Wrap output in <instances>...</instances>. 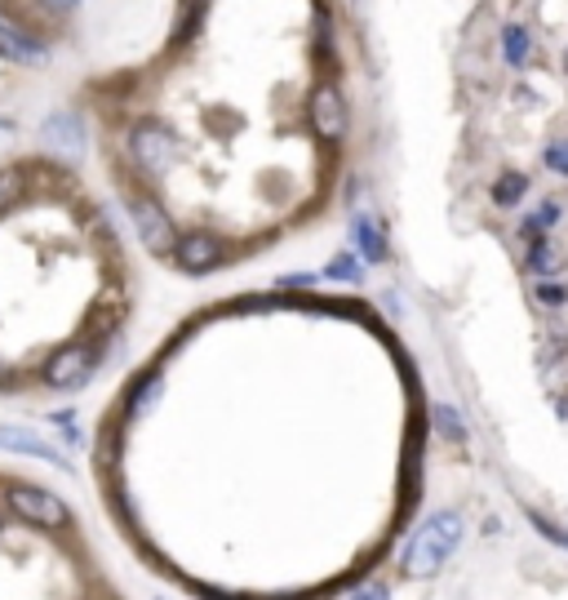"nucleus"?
I'll use <instances>...</instances> for the list:
<instances>
[{"label":"nucleus","instance_id":"f257e3e1","mask_svg":"<svg viewBox=\"0 0 568 600\" xmlns=\"http://www.w3.org/2000/svg\"><path fill=\"white\" fill-rule=\"evenodd\" d=\"M462 534H466V521L457 512H436L417 525V534L409 538L404 547V574L409 578H431L444 570V561L462 547Z\"/></svg>","mask_w":568,"mask_h":600},{"label":"nucleus","instance_id":"f03ea898","mask_svg":"<svg viewBox=\"0 0 568 600\" xmlns=\"http://www.w3.org/2000/svg\"><path fill=\"white\" fill-rule=\"evenodd\" d=\"M10 507L14 516H23L27 525H40V529H63L72 516H67V502L50 489H31V485H14L10 489Z\"/></svg>","mask_w":568,"mask_h":600},{"label":"nucleus","instance_id":"7ed1b4c3","mask_svg":"<svg viewBox=\"0 0 568 600\" xmlns=\"http://www.w3.org/2000/svg\"><path fill=\"white\" fill-rule=\"evenodd\" d=\"M129 214H133V232H138V241L147 245L152 254H173V250H178L173 222H169V214H165L152 196H133V201H129Z\"/></svg>","mask_w":568,"mask_h":600},{"label":"nucleus","instance_id":"20e7f679","mask_svg":"<svg viewBox=\"0 0 568 600\" xmlns=\"http://www.w3.org/2000/svg\"><path fill=\"white\" fill-rule=\"evenodd\" d=\"M93 369H99V352L93 347H63L59 356H50V365H44V383L67 392V387L89 383Z\"/></svg>","mask_w":568,"mask_h":600},{"label":"nucleus","instance_id":"39448f33","mask_svg":"<svg viewBox=\"0 0 568 600\" xmlns=\"http://www.w3.org/2000/svg\"><path fill=\"white\" fill-rule=\"evenodd\" d=\"M311 125L324 143H343L347 138V103L338 94V85H315L311 94Z\"/></svg>","mask_w":568,"mask_h":600},{"label":"nucleus","instance_id":"423d86ee","mask_svg":"<svg viewBox=\"0 0 568 600\" xmlns=\"http://www.w3.org/2000/svg\"><path fill=\"white\" fill-rule=\"evenodd\" d=\"M133 156L147 174H165L178 161V143H173V133L160 129V125H138L133 129Z\"/></svg>","mask_w":568,"mask_h":600},{"label":"nucleus","instance_id":"0eeeda50","mask_svg":"<svg viewBox=\"0 0 568 600\" xmlns=\"http://www.w3.org/2000/svg\"><path fill=\"white\" fill-rule=\"evenodd\" d=\"M178 267L182 271H192V276H205L214 263H218V241L209 232H192V237H182L178 250H173Z\"/></svg>","mask_w":568,"mask_h":600},{"label":"nucleus","instance_id":"6e6552de","mask_svg":"<svg viewBox=\"0 0 568 600\" xmlns=\"http://www.w3.org/2000/svg\"><path fill=\"white\" fill-rule=\"evenodd\" d=\"M0 449H18V454H31V458H44V463H54V468H67V458L27 427H0Z\"/></svg>","mask_w":568,"mask_h":600},{"label":"nucleus","instance_id":"1a4fd4ad","mask_svg":"<svg viewBox=\"0 0 568 600\" xmlns=\"http://www.w3.org/2000/svg\"><path fill=\"white\" fill-rule=\"evenodd\" d=\"M351 241H356L364 263H387V237H383V227L373 222V214H356L351 218Z\"/></svg>","mask_w":568,"mask_h":600},{"label":"nucleus","instance_id":"9d476101","mask_svg":"<svg viewBox=\"0 0 568 600\" xmlns=\"http://www.w3.org/2000/svg\"><path fill=\"white\" fill-rule=\"evenodd\" d=\"M529 59H533V36H529V27L506 23V27H502V63H506L511 72H525Z\"/></svg>","mask_w":568,"mask_h":600},{"label":"nucleus","instance_id":"9b49d317","mask_svg":"<svg viewBox=\"0 0 568 600\" xmlns=\"http://www.w3.org/2000/svg\"><path fill=\"white\" fill-rule=\"evenodd\" d=\"M0 54L14 59V63H40L44 59V44L36 36L10 27V23H0Z\"/></svg>","mask_w":568,"mask_h":600},{"label":"nucleus","instance_id":"f8f14e48","mask_svg":"<svg viewBox=\"0 0 568 600\" xmlns=\"http://www.w3.org/2000/svg\"><path fill=\"white\" fill-rule=\"evenodd\" d=\"M44 143H54V148H63V152H80V143H85V120L72 116V112L54 116L50 125H44Z\"/></svg>","mask_w":568,"mask_h":600},{"label":"nucleus","instance_id":"ddd939ff","mask_svg":"<svg viewBox=\"0 0 568 600\" xmlns=\"http://www.w3.org/2000/svg\"><path fill=\"white\" fill-rule=\"evenodd\" d=\"M559 218H564V205L559 201H542V205H533V214L519 222V232H525L529 241H538V237H551L555 227H559Z\"/></svg>","mask_w":568,"mask_h":600},{"label":"nucleus","instance_id":"4468645a","mask_svg":"<svg viewBox=\"0 0 568 600\" xmlns=\"http://www.w3.org/2000/svg\"><path fill=\"white\" fill-rule=\"evenodd\" d=\"M525 196H529V174L506 169V174L493 182V205H498V209H515Z\"/></svg>","mask_w":568,"mask_h":600},{"label":"nucleus","instance_id":"2eb2a0df","mask_svg":"<svg viewBox=\"0 0 568 600\" xmlns=\"http://www.w3.org/2000/svg\"><path fill=\"white\" fill-rule=\"evenodd\" d=\"M564 267V254H559V245L551 241V237H538L533 241V250H529V271H538V276H551V271H559Z\"/></svg>","mask_w":568,"mask_h":600},{"label":"nucleus","instance_id":"dca6fc26","mask_svg":"<svg viewBox=\"0 0 568 600\" xmlns=\"http://www.w3.org/2000/svg\"><path fill=\"white\" fill-rule=\"evenodd\" d=\"M23 192H27L23 174H18V169H0V214H10V209L23 201Z\"/></svg>","mask_w":568,"mask_h":600},{"label":"nucleus","instance_id":"f3484780","mask_svg":"<svg viewBox=\"0 0 568 600\" xmlns=\"http://www.w3.org/2000/svg\"><path fill=\"white\" fill-rule=\"evenodd\" d=\"M156 396H160V374H147L133 387V396H129V413H133V419H138V413H147L156 405Z\"/></svg>","mask_w":568,"mask_h":600},{"label":"nucleus","instance_id":"a211bd4d","mask_svg":"<svg viewBox=\"0 0 568 600\" xmlns=\"http://www.w3.org/2000/svg\"><path fill=\"white\" fill-rule=\"evenodd\" d=\"M436 432L440 436H449V441H466V427H462V413L453 409V405H436Z\"/></svg>","mask_w":568,"mask_h":600},{"label":"nucleus","instance_id":"6ab92c4d","mask_svg":"<svg viewBox=\"0 0 568 600\" xmlns=\"http://www.w3.org/2000/svg\"><path fill=\"white\" fill-rule=\"evenodd\" d=\"M542 165L559 178H568V138H551V143L542 148Z\"/></svg>","mask_w":568,"mask_h":600},{"label":"nucleus","instance_id":"aec40b11","mask_svg":"<svg viewBox=\"0 0 568 600\" xmlns=\"http://www.w3.org/2000/svg\"><path fill=\"white\" fill-rule=\"evenodd\" d=\"M324 276H334V281H360V276H364V263H360L356 254H338L334 263L324 267Z\"/></svg>","mask_w":568,"mask_h":600},{"label":"nucleus","instance_id":"412c9836","mask_svg":"<svg viewBox=\"0 0 568 600\" xmlns=\"http://www.w3.org/2000/svg\"><path fill=\"white\" fill-rule=\"evenodd\" d=\"M529 521H533V529L546 538V542H555V547H564L568 551V529L564 525H555V521H546L542 512H529Z\"/></svg>","mask_w":568,"mask_h":600},{"label":"nucleus","instance_id":"4be33fe9","mask_svg":"<svg viewBox=\"0 0 568 600\" xmlns=\"http://www.w3.org/2000/svg\"><path fill=\"white\" fill-rule=\"evenodd\" d=\"M533 298L546 307H559V303H568V290L559 281H551V276H542V285H533Z\"/></svg>","mask_w":568,"mask_h":600},{"label":"nucleus","instance_id":"5701e85b","mask_svg":"<svg viewBox=\"0 0 568 600\" xmlns=\"http://www.w3.org/2000/svg\"><path fill=\"white\" fill-rule=\"evenodd\" d=\"M351 600H391V591L387 587H360Z\"/></svg>","mask_w":568,"mask_h":600},{"label":"nucleus","instance_id":"b1692460","mask_svg":"<svg viewBox=\"0 0 568 600\" xmlns=\"http://www.w3.org/2000/svg\"><path fill=\"white\" fill-rule=\"evenodd\" d=\"M44 5H50L54 14H67V10H76V5H80V0H44Z\"/></svg>","mask_w":568,"mask_h":600},{"label":"nucleus","instance_id":"393cba45","mask_svg":"<svg viewBox=\"0 0 568 600\" xmlns=\"http://www.w3.org/2000/svg\"><path fill=\"white\" fill-rule=\"evenodd\" d=\"M564 76H568V50H564Z\"/></svg>","mask_w":568,"mask_h":600}]
</instances>
